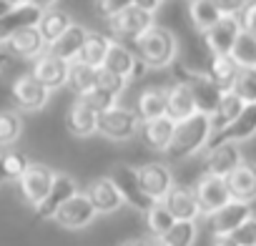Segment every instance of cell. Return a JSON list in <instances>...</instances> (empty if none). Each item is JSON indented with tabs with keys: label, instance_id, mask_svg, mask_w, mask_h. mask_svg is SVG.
Here are the masks:
<instances>
[{
	"label": "cell",
	"instance_id": "7",
	"mask_svg": "<svg viewBox=\"0 0 256 246\" xmlns=\"http://www.w3.org/2000/svg\"><path fill=\"white\" fill-rule=\"evenodd\" d=\"M194 194H196L201 216H211V214H216L218 208H224L231 201V191H228L226 178L208 176V174L198 176V181L194 184Z\"/></svg>",
	"mask_w": 256,
	"mask_h": 246
},
{
	"label": "cell",
	"instance_id": "45",
	"mask_svg": "<svg viewBox=\"0 0 256 246\" xmlns=\"http://www.w3.org/2000/svg\"><path fill=\"white\" fill-rule=\"evenodd\" d=\"M211 3L216 6V10H218L221 16H234V18H238L251 0H211Z\"/></svg>",
	"mask_w": 256,
	"mask_h": 246
},
{
	"label": "cell",
	"instance_id": "26",
	"mask_svg": "<svg viewBox=\"0 0 256 246\" xmlns=\"http://www.w3.org/2000/svg\"><path fill=\"white\" fill-rule=\"evenodd\" d=\"M196 113H198V110H196V100H194L188 86L174 80V83L166 88V116H168L174 123H181V120H186V118H191V116H196Z\"/></svg>",
	"mask_w": 256,
	"mask_h": 246
},
{
	"label": "cell",
	"instance_id": "34",
	"mask_svg": "<svg viewBox=\"0 0 256 246\" xmlns=\"http://www.w3.org/2000/svg\"><path fill=\"white\" fill-rule=\"evenodd\" d=\"M96 78H98V68H90L80 60H73L70 68H68V88L76 93V98L90 93L96 88Z\"/></svg>",
	"mask_w": 256,
	"mask_h": 246
},
{
	"label": "cell",
	"instance_id": "54",
	"mask_svg": "<svg viewBox=\"0 0 256 246\" xmlns=\"http://www.w3.org/2000/svg\"><path fill=\"white\" fill-rule=\"evenodd\" d=\"M154 246H164V244H161V241H156V244H154Z\"/></svg>",
	"mask_w": 256,
	"mask_h": 246
},
{
	"label": "cell",
	"instance_id": "44",
	"mask_svg": "<svg viewBox=\"0 0 256 246\" xmlns=\"http://www.w3.org/2000/svg\"><path fill=\"white\" fill-rule=\"evenodd\" d=\"M231 238L238 244V246H256V216H251L248 221H244L234 234Z\"/></svg>",
	"mask_w": 256,
	"mask_h": 246
},
{
	"label": "cell",
	"instance_id": "47",
	"mask_svg": "<svg viewBox=\"0 0 256 246\" xmlns=\"http://www.w3.org/2000/svg\"><path fill=\"white\" fill-rule=\"evenodd\" d=\"M161 3H164V0H134L136 8H141V10H146L151 16H156V10L161 8Z\"/></svg>",
	"mask_w": 256,
	"mask_h": 246
},
{
	"label": "cell",
	"instance_id": "1",
	"mask_svg": "<svg viewBox=\"0 0 256 246\" xmlns=\"http://www.w3.org/2000/svg\"><path fill=\"white\" fill-rule=\"evenodd\" d=\"M136 58L146 66V68H168L174 60H176V53H178V40L176 36L164 28V26H151L144 36H138L134 40V48Z\"/></svg>",
	"mask_w": 256,
	"mask_h": 246
},
{
	"label": "cell",
	"instance_id": "32",
	"mask_svg": "<svg viewBox=\"0 0 256 246\" xmlns=\"http://www.w3.org/2000/svg\"><path fill=\"white\" fill-rule=\"evenodd\" d=\"M70 26H73V18H70L66 10L53 8V10H46V13H43V18H40V23H38V30H40L43 40L50 46V43H56Z\"/></svg>",
	"mask_w": 256,
	"mask_h": 246
},
{
	"label": "cell",
	"instance_id": "5",
	"mask_svg": "<svg viewBox=\"0 0 256 246\" xmlns=\"http://www.w3.org/2000/svg\"><path fill=\"white\" fill-rule=\"evenodd\" d=\"M108 178L116 184V188L120 191V198L123 204H128L131 208L141 211V214H148L154 208L156 201H151V196L144 191L141 186V178H138V168L136 166H128V164H116L108 174Z\"/></svg>",
	"mask_w": 256,
	"mask_h": 246
},
{
	"label": "cell",
	"instance_id": "17",
	"mask_svg": "<svg viewBox=\"0 0 256 246\" xmlns=\"http://www.w3.org/2000/svg\"><path fill=\"white\" fill-rule=\"evenodd\" d=\"M76 194H80L76 178L68 176V174H56V181H53L48 196L43 198V204L36 208V216H38V218H48V221H53V216L58 214V208H60L66 201H70Z\"/></svg>",
	"mask_w": 256,
	"mask_h": 246
},
{
	"label": "cell",
	"instance_id": "19",
	"mask_svg": "<svg viewBox=\"0 0 256 246\" xmlns=\"http://www.w3.org/2000/svg\"><path fill=\"white\" fill-rule=\"evenodd\" d=\"M68 68H70V63L58 60V58L43 53L40 58L33 60V70H30V76H33L43 88H48V90L53 93V90L66 88V83H68Z\"/></svg>",
	"mask_w": 256,
	"mask_h": 246
},
{
	"label": "cell",
	"instance_id": "10",
	"mask_svg": "<svg viewBox=\"0 0 256 246\" xmlns=\"http://www.w3.org/2000/svg\"><path fill=\"white\" fill-rule=\"evenodd\" d=\"M254 136H256V103H248V106H244L241 116L231 123L228 128H224L218 134H211L204 151H211L221 144H241V141H248Z\"/></svg>",
	"mask_w": 256,
	"mask_h": 246
},
{
	"label": "cell",
	"instance_id": "51",
	"mask_svg": "<svg viewBox=\"0 0 256 246\" xmlns=\"http://www.w3.org/2000/svg\"><path fill=\"white\" fill-rule=\"evenodd\" d=\"M8 66H10V50H3V46H0V73H3Z\"/></svg>",
	"mask_w": 256,
	"mask_h": 246
},
{
	"label": "cell",
	"instance_id": "37",
	"mask_svg": "<svg viewBox=\"0 0 256 246\" xmlns=\"http://www.w3.org/2000/svg\"><path fill=\"white\" fill-rule=\"evenodd\" d=\"M23 134V118L18 110H0V148L13 146Z\"/></svg>",
	"mask_w": 256,
	"mask_h": 246
},
{
	"label": "cell",
	"instance_id": "14",
	"mask_svg": "<svg viewBox=\"0 0 256 246\" xmlns=\"http://www.w3.org/2000/svg\"><path fill=\"white\" fill-rule=\"evenodd\" d=\"M238 36H241V20L234 16H221L218 23L204 33V43L211 56H228Z\"/></svg>",
	"mask_w": 256,
	"mask_h": 246
},
{
	"label": "cell",
	"instance_id": "35",
	"mask_svg": "<svg viewBox=\"0 0 256 246\" xmlns=\"http://www.w3.org/2000/svg\"><path fill=\"white\" fill-rule=\"evenodd\" d=\"M196 236H198V226L196 221H176L161 238L164 246H194L196 244Z\"/></svg>",
	"mask_w": 256,
	"mask_h": 246
},
{
	"label": "cell",
	"instance_id": "3",
	"mask_svg": "<svg viewBox=\"0 0 256 246\" xmlns=\"http://www.w3.org/2000/svg\"><path fill=\"white\" fill-rule=\"evenodd\" d=\"M174 78L176 83H184L188 86L194 100H196V110L204 113V116H211L224 96V90L204 73V70H194V68H186V66H176L174 68Z\"/></svg>",
	"mask_w": 256,
	"mask_h": 246
},
{
	"label": "cell",
	"instance_id": "41",
	"mask_svg": "<svg viewBox=\"0 0 256 246\" xmlns=\"http://www.w3.org/2000/svg\"><path fill=\"white\" fill-rule=\"evenodd\" d=\"M126 78H120V76H116V73H110V70H106V68H98V78H96V90H106V93H110V96H120L123 93V88H126Z\"/></svg>",
	"mask_w": 256,
	"mask_h": 246
},
{
	"label": "cell",
	"instance_id": "25",
	"mask_svg": "<svg viewBox=\"0 0 256 246\" xmlns=\"http://www.w3.org/2000/svg\"><path fill=\"white\" fill-rule=\"evenodd\" d=\"M88 28L86 26H78V23H73L56 43H50L48 46V56H53V58H58V60H66V63H73V60H78V56H80V48H83V43H86V38H88Z\"/></svg>",
	"mask_w": 256,
	"mask_h": 246
},
{
	"label": "cell",
	"instance_id": "11",
	"mask_svg": "<svg viewBox=\"0 0 256 246\" xmlns=\"http://www.w3.org/2000/svg\"><path fill=\"white\" fill-rule=\"evenodd\" d=\"M151 26H156L154 16L131 6V8H126L123 13H118L116 18L108 20V28L110 33L118 38V40H136L138 36H144Z\"/></svg>",
	"mask_w": 256,
	"mask_h": 246
},
{
	"label": "cell",
	"instance_id": "29",
	"mask_svg": "<svg viewBox=\"0 0 256 246\" xmlns=\"http://www.w3.org/2000/svg\"><path fill=\"white\" fill-rule=\"evenodd\" d=\"M136 116L138 120H154V118H161L166 116V88H146L138 93L136 98Z\"/></svg>",
	"mask_w": 256,
	"mask_h": 246
},
{
	"label": "cell",
	"instance_id": "48",
	"mask_svg": "<svg viewBox=\"0 0 256 246\" xmlns=\"http://www.w3.org/2000/svg\"><path fill=\"white\" fill-rule=\"evenodd\" d=\"M156 241H151V238H146V236H136V238H128V241H123L120 246H154Z\"/></svg>",
	"mask_w": 256,
	"mask_h": 246
},
{
	"label": "cell",
	"instance_id": "33",
	"mask_svg": "<svg viewBox=\"0 0 256 246\" xmlns=\"http://www.w3.org/2000/svg\"><path fill=\"white\" fill-rule=\"evenodd\" d=\"M186 13H188V23H191L194 30H198V33H206V30H208L211 26H216L218 18H221V13L216 10V6L211 3V0H188Z\"/></svg>",
	"mask_w": 256,
	"mask_h": 246
},
{
	"label": "cell",
	"instance_id": "49",
	"mask_svg": "<svg viewBox=\"0 0 256 246\" xmlns=\"http://www.w3.org/2000/svg\"><path fill=\"white\" fill-rule=\"evenodd\" d=\"M211 246H238L231 236H211Z\"/></svg>",
	"mask_w": 256,
	"mask_h": 246
},
{
	"label": "cell",
	"instance_id": "4",
	"mask_svg": "<svg viewBox=\"0 0 256 246\" xmlns=\"http://www.w3.org/2000/svg\"><path fill=\"white\" fill-rule=\"evenodd\" d=\"M138 126H141V120H138L136 110L126 108L120 103H116L113 108H108L98 116V134L108 141H116V144L136 138Z\"/></svg>",
	"mask_w": 256,
	"mask_h": 246
},
{
	"label": "cell",
	"instance_id": "36",
	"mask_svg": "<svg viewBox=\"0 0 256 246\" xmlns=\"http://www.w3.org/2000/svg\"><path fill=\"white\" fill-rule=\"evenodd\" d=\"M228 56L234 58V63H236L238 68H251V70H256V38L241 30V36H238V40L234 43V48H231Z\"/></svg>",
	"mask_w": 256,
	"mask_h": 246
},
{
	"label": "cell",
	"instance_id": "28",
	"mask_svg": "<svg viewBox=\"0 0 256 246\" xmlns=\"http://www.w3.org/2000/svg\"><path fill=\"white\" fill-rule=\"evenodd\" d=\"M244 100L234 93V90H226L224 96H221V100H218V106H216V110L208 116V120H211V131L214 134H218V131H224V128H228L231 123L241 116V110H244Z\"/></svg>",
	"mask_w": 256,
	"mask_h": 246
},
{
	"label": "cell",
	"instance_id": "39",
	"mask_svg": "<svg viewBox=\"0 0 256 246\" xmlns=\"http://www.w3.org/2000/svg\"><path fill=\"white\" fill-rule=\"evenodd\" d=\"M231 90H234L246 106H248V103H256V70L241 68L238 76H236V80H234V86H231Z\"/></svg>",
	"mask_w": 256,
	"mask_h": 246
},
{
	"label": "cell",
	"instance_id": "55",
	"mask_svg": "<svg viewBox=\"0 0 256 246\" xmlns=\"http://www.w3.org/2000/svg\"><path fill=\"white\" fill-rule=\"evenodd\" d=\"M10 3H13V0H10Z\"/></svg>",
	"mask_w": 256,
	"mask_h": 246
},
{
	"label": "cell",
	"instance_id": "30",
	"mask_svg": "<svg viewBox=\"0 0 256 246\" xmlns=\"http://www.w3.org/2000/svg\"><path fill=\"white\" fill-rule=\"evenodd\" d=\"M238 70H241V68L234 63L231 56H208V63H206V70H204V73L226 93V90H231V86H234Z\"/></svg>",
	"mask_w": 256,
	"mask_h": 246
},
{
	"label": "cell",
	"instance_id": "50",
	"mask_svg": "<svg viewBox=\"0 0 256 246\" xmlns=\"http://www.w3.org/2000/svg\"><path fill=\"white\" fill-rule=\"evenodd\" d=\"M28 3H33V6L40 8V10H53V8L58 6V0H28Z\"/></svg>",
	"mask_w": 256,
	"mask_h": 246
},
{
	"label": "cell",
	"instance_id": "13",
	"mask_svg": "<svg viewBox=\"0 0 256 246\" xmlns=\"http://www.w3.org/2000/svg\"><path fill=\"white\" fill-rule=\"evenodd\" d=\"M96 216H98L96 208L90 206L88 196L80 191V194H76L70 201H66V204L58 208V214L53 216V221H56L60 228H66V231H80V228L90 226Z\"/></svg>",
	"mask_w": 256,
	"mask_h": 246
},
{
	"label": "cell",
	"instance_id": "2",
	"mask_svg": "<svg viewBox=\"0 0 256 246\" xmlns=\"http://www.w3.org/2000/svg\"><path fill=\"white\" fill-rule=\"evenodd\" d=\"M211 120L208 116L204 113H196L181 123H176L174 128V138L166 148V158L171 161H181V158H188V156H196L198 151L206 148L208 138H211Z\"/></svg>",
	"mask_w": 256,
	"mask_h": 246
},
{
	"label": "cell",
	"instance_id": "20",
	"mask_svg": "<svg viewBox=\"0 0 256 246\" xmlns=\"http://www.w3.org/2000/svg\"><path fill=\"white\" fill-rule=\"evenodd\" d=\"M174 128H176V123L168 116H161V118H154V120H141L138 138H141V144L148 151L166 154V148H168V144L174 138Z\"/></svg>",
	"mask_w": 256,
	"mask_h": 246
},
{
	"label": "cell",
	"instance_id": "23",
	"mask_svg": "<svg viewBox=\"0 0 256 246\" xmlns=\"http://www.w3.org/2000/svg\"><path fill=\"white\" fill-rule=\"evenodd\" d=\"M226 184L231 191V201H241V204L256 201V164L244 158L238 168L226 178Z\"/></svg>",
	"mask_w": 256,
	"mask_h": 246
},
{
	"label": "cell",
	"instance_id": "52",
	"mask_svg": "<svg viewBox=\"0 0 256 246\" xmlns=\"http://www.w3.org/2000/svg\"><path fill=\"white\" fill-rule=\"evenodd\" d=\"M13 8V3H10V0H0V18H3L8 10Z\"/></svg>",
	"mask_w": 256,
	"mask_h": 246
},
{
	"label": "cell",
	"instance_id": "40",
	"mask_svg": "<svg viewBox=\"0 0 256 246\" xmlns=\"http://www.w3.org/2000/svg\"><path fill=\"white\" fill-rule=\"evenodd\" d=\"M146 224H148L151 234H154L156 238H161L176 221H174V216L168 214V208H166L164 204H154V208L146 214Z\"/></svg>",
	"mask_w": 256,
	"mask_h": 246
},
{
	"label": "cell",
	"instance_id": "27",
	"mask_svg": "<svg viewBox=\"0 0 256 246\" xmlns=\"http://www.w3.org/2000/svg\"><path fill=\"white\" fill-rule=\"evenodd\" d=\"M6 46L10 48V56H18V58H26V60H36L43 53H48V43L43 40L38 28H26V30L16 33Z\"/></svg>",
	"mask_w": 256,
	"mask_h": 246
},
{
	"label": "cell",
	"instance_id": "53",
	"mask_svg": "<svg viewBox=\"0 0 256 246\" xmlns=\"http://www.w3.org/2000/svg\"><path fill=\"white\" fill-rule=\"evenodd\" d=\"M6 181V176H3V166H0V184H3Z\"/></svg>",
	"mask_w": 256,
	"mask_h": 246
},
{
	"label": "cell",
	"instance_id": "18",
	"mask_svg": "<svg viewBox=\"0 0 256 246\" xmlns=\"http://www.w3.org/2000/svg\"><path fill=\"white\" fill-rule=\"evenodd\" d=\"M244 161L241 156V148L238 144H221L211 151H206V158H204V174L208 176H218V178H228L238 164Z\"/></svg>",
	"mask_w": 256,
	"mask_h": 246
},
{
	"label": "cell",
	"instance_id": "24",
	"mask_svg": "<svg viewBox=\"0 0 256 246\" xmlns=\"http://www.w3.org/2000/svg\"><path fill=\"white\" fill-rule=\"evenodd\" d=\"M66 128L76 138H88V136L98 134V113L76 98L70 103V108L66 110Z\"/></svg>",
	"mask_w": 256,
	"mask_h": 246
},
{
	"label": "cell",
	"instance_id": "9",
	"mask_svg": "<svg viewBox=\"0 0 256 246\" xmlns=\"http://www.w3.org/2000/svg\"><path fill=\"white\" fill-rule=\"evenodd\" d=\"M46 10L36 8L33 3H13V8L0 18V46H6L16 33L26 30V28H38L40 18Z\"/></svg>",
	"mask_w": 256,
	"mask_h": 246
},
{
	"label": "cell",
	"instance_id": "43",
	"mask_svg": "<svg viewBox=\"0 0 256 246\" xmlns=\"http://www.w3.org/2000/svg\"><path fill=\"white\" fill-rule=\"evenodd\" d=\"M131 6H134V0H96V10L106 20L116 18L118 13H123L126 8H131Z\"/></svg>",
	"mask_w": 256,
	"mask_h": 246
},
{
	"label": "cell",
	"instance_id": "6",
	"mask_svg": "<svg viewBox=\"0 0 256 246\" xmlns=\"http://www.w3.org/2000/svg\"><path fill=\"white\" fill-rule=\"evenodd\" d=\"M56 168H50L48 164H30V168L23 174V178L18 181L20 184V196L28 206L38 208L43 204V198L48 196L53 181H56Z\"/></svg>",
	"mask_w": 256,
	"mask_h": 246
},
{
	"label": "cell",
	"instance_id": "8",
	"mask_svg": "<svg viewBox=\"0 0 256 246\" xmlns=\"http://www.w3.org/2000/svg\"><path fill=\"white\" fill-rule=\"evenodd\" d=\"M136 168H138V178H141L144 191H146V194L151 196V201H156V204H161V201L168 196V191L176 186L174 171H171V166L164 164V161H148V164L136 166Z\"/></svg>",
	"mask_w": 256,
	"mask_h": 246
},
{
	"label": "cell",
	"instance_id": "15",
	"mask_svg": "<svg viewBox=\"0 0 256 246\" xmlns=\"http://www.w3.org/2000/svg\"><path fill=\"white\" fill-rule=\"evenodd\" d=\"M106 70L126 78V80H134V78H141L146 73V66L136 58V53L128 48L123 40H113L110 48H108V56H106V63H103Z\"/></svg>",
	"mask_w": 256,
	"mask_h": 246
},
{
	"label": "cell",
	"instance_id": "31",
	"mask_svg": "<svg viewBox=\"0 0 256 246\" xmlns=\"http://www.w3.org/2000/svg\"><path fill=\"white\" fill-rule=\"evenodd\" d=\"M110 43H113V40H110L108 36H103V33H98V30H90L88 38H86V43H83V48H80L78 60L86 63V66H90V68H103Z\"/></svg>",
	"mask_w": 256,
	"mask_h": 246
},
{
	"label": "cell",
	"instance_id": "46",
	"mask_svg": "<svg viewBox=\"0 0 256 246\" xmlns=\"http://www.w3.org/2000/svg\"><path fill=\"white\" fill-rule=\"evenodd\" d=\"M238 20H241V30L256 38V0H251V3L244 8V13L238 16Z\"/></svg>",
	"mask_w": 256,
	"mask_h": 246
},
{
	"label": "cell",
	"instance_id": "22",
	"mask_svg": "<svg viewBox=\"0 0 256 246\" xmlns=\"http://www.w3.org/2000/svg\"><path fill=\"white\" fill-rule=\"evenodd\" d=\"M161 204L168 208L174 221H198V216H201V208H198L194 188L181 186V184H176Z\"/></svg>",
	"mask_w": 256,
	"mask_h": 246
},
{
	"label": "cell",
	"instance_id": "21",
	"mask_svg": "<svg viewBox=\"0 0 256 246\" xmlns=\"http://www.w3.org/2000/svg\"><path fill=\"white\" fill-rule=\"evenodd\" d=\"M83 194L88 196V201H90V206L96 208V214H113V211H118V208L123 206L120 191L116 188V184H113L108 176L93 178Z\"/></svg>",
	"mask_w": 256,
	"mask_h": 246
},
{
	"label": "cell",
	"instance_id": "12",
	"mask_svg": "<svg viewBox=\"0 0 256 246\" xmlns=\"http://www.w3.org/2000/svg\"><path fill=\"white\" fill-rule=\"evenodd\" d=\"M10 96H13L16 108H20V110H30V113L43 110V108L48 106V100H50V90L43 88L30 73H26V76H20V78L13 80V86H10Z\"/></svg>",
	"mask_w": 256,
	"mask_h": 246
},
{
	"label": "cell",
	"instance_id": "42",
	"mask_svg": "<svg viewBox=\"0 0 256 246\" xmlns=\"http://www.w3.org/2000/svg\"><path fill=\"white\" fill-rule=\"evenodd\" d=\"M80 103H86L88 108H93L98 116L103 113V110H108V108H113L116 103H118V98L116 96H110V93H106V90H90V93H86V96H80L78 98Z\"/></svg>",
	"mask_w": 256,
	"mask_h": 246
},
{
	"label": "cell",
	"instance_id": "16",
	"mask_svg": "<svg viewBox=\"0 0 256 246\" xmlns=\"http://www.w3.org/2000/svg\"><path fill=\"white\" fill-rule=\"evenodd\" d=\"M254 216L251 204H241V201H228L224 208H218L216 214L206 216L211 236H231L244 221H248Z\"/></svg>",
	"mask_w": 256,
	"mask_h": 246
},
{
	"label": "cell",
	"instance_id": "38",
	"mask_svg": "<svg viewBox=\"0 0 256 246\" xmlns=\"http://www.w3.org/2000/svg\"><path fill=\"white\" fill-rule=\"evenodd\" d=\"M30 158L20 151H6V154H0V166H3V176L6 181H20L23 174L30 168Z\"/></svg>",
	"mask_w": 256,
	"mask_h": 246
}]
</instances>
